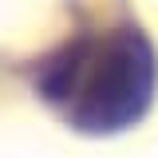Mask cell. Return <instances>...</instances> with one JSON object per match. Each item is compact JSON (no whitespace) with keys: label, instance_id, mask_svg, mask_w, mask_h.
<instances>
[{"label":"cell","instance_id":"obj_1","mask_svg":"<svg viewBox=\"0 0 158 158\" xmlns=\"http://www.w3.org/2000/svg\"><path fill=\"white\" fill-rule=\"evenodd\" d=\"M32 91L79 135H123L158 99V48L131 8L75 24L24 67Z\"/></svg>","mask_w":158,"mask_h":158}]
</instances>
